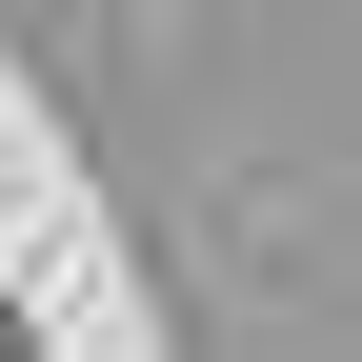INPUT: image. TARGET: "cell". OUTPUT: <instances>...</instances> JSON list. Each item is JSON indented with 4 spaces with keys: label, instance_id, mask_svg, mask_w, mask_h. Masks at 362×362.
<instances>
[]
</instances>
